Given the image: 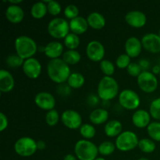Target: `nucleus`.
<instances>
[{
  "label": "nucleus",
  "mask_w": 160,
  "mask_h": 160,
  "mask_svg": "<svg viewBox=\"0 0 160 160\" xmlns=\"http://www.w3.org/2000/svg\"><path fill=\"white\" fill-rule=\"evenodd\" d=\"M14 150L21 157H29L38 150L37 142L30 137H22L14 144Z\"/></svg>",
  "instance_id": "nucleus-7"
},
{
  "label": "nucleus",
  "mask_w": 160,
  "mask_h": 160,
  "mask_svg": "<svg viewBox=\"0 0 160 160\" xmlns=\"http://www.w3.org/2000/svg\"><path fill=\"white\" fill-rule=\"evenodd\" d=\"M105 47L102 42L92 40L86 47V54L88 59L93 62H101L105 56Z\"/></svg>",
  "instance_id": "nucleus-11"
},
{
  "label": "nucleus",
  "mask_w": 160,
  "mask_h": 160,
  "mask_svg": "<svg viewBox=\"0 0 160 160\" xmlns=\"http://www.w3.org/2000/svg\"><path fill=\"white\" fill-rule=\"evenodd\" d=\"M142 49V42L138 38L130 37L125 42V51L126 54L131 58H135L140 55Z\"/></svg>",
  "instance_id": "nucleus-16"
},
{
  "label": "nucleus",
  "mask_w": 160,
  "mask_h": 160,
  "mask_svg": "<svg viewBox=\"0 0 160 160\" xmlns=\"http://www.w3.org/2000/svg\"><path fill=\"white\" fill-rule=\"evenodd\" d=\"M159 34V36L160 37V29H159V34Z\"/></svg>",
  "instance_id": "nucleus-50"
},
{
  "label": "nucleus",
  "mask_w": 160,
  "mask_h": 160,
  "mask_svg": "<svg viewBox=\"0 0 160 160\" xmlns=\"http://www.w3.org/2000/svg\"><path fill=\"white\" fill-rule=\"evenodd\" d=\"M131 58L130 57L128 54L123 53V54L120 55V56L117 58L116 65H117V67L120 69L128 68V66L131 64Z\"/></svg>",
  "instance_id": "nucleus-39"
},
{
  "label": "nucleus",
  "mask_w": 160,
  "mask_h": 160,
  "mask_svg": "<svg viewBox=\"0 0 160 160\" xmlns=\"http://www.w3.org/2000/svg\"><path fill=\"white\" fill-rule=\"evenodd\" d=\"M48 12V8L47 4H45L43 1L37 2L34 3L31 6V14L34 18L41 19L45 16V14Z\"/></svg>",
  "instance_id": "nucleus-26"
},
{
  "label": "nucleus",
  "mask_w": 160,
  "mask_h": 160,
  "mask_svg": "<svg viewBox=\"0 0 160 160\" xmlns=\"http://www.w3.org/2000/svg\"><path fill=\"white\" fill-rule=\"evenodd\" d=\"M100 69L106 76L112 77L115 72V66L110 60L108 59H102L100 62Z\"/></svg>",
  "instance_id": "nucleus-34"
},
{
  "label": "nucleus",
  "mask_w": 160,
  "mask_h": 160,
  "mask_svg": "<svg viewBox=\"0 0 160 160\" xmlns=\"http://www.w3.org/2000/svg\"><path fill=\"white\" fill-rule=\"evenodd\" d=\"M159 77H160V73H159Z\"/></svg>",
  "instance_id": "nucleus-51"
},
{
  "label": "nucleus",
  "mask_w": 160,
  "mask_h": 160,
  "mask_svg": "<svg viewBox=\"0 0 160 160\" xmlns=\"http://www.w3.org/2000/svg\"><path fill=\"white\" fill-rule=\"evenodd\" d=\"M22 69L28 78L31 79H36L42 73V64L36 58H30L24 60Z\"/></svg>",
  "instance_id": "nucleus-12"
},
{
  "label": "nucleus",
  "mask_w": 160,
  "mask_h": 160,
  "mask_svg": "<svg viewBox=\"0 0 160 160\" xmlns=\"http://www.w3.org/2000/svg\"><path fill=\"white\" fill-rule=\"evenodd\" d=\"M138 64L140 65V67H142V70H144L143 71H146V70H148V69L149 68L150 63L147 59H141V60L139 61Z\"/></svg>",
  "instance_id": "nucleus-43"
},
{
  "label": "nucleus",
  "mask_w": 160,
  "mask_h": 160,
  "mask_svg": "<svg viewBox=\"0 0 160 160\" xmlns=\"http://www.w3.org/2000/svg\"><path fill=\"white\" fill-rule=\"evenodd\" d=\"M8 127L7 117L3 112H0V131H3Z\"/></svg>",
  "instance_id": "nucleus-42"
},
{
  "label": "nucleus",
  "mask_w": 160,
  "mask_h": 160,
  "mask_svg": "<svg viewBox=\"0 0 160 160\" xmlns=\"http://www.w3.org/2000/svg\"><path fill=\"white\" fill-rule=\"evenodd\" d=\"M69 23H70V29L72 33H74L78 35L85 33L89 26L87 19L83 17H80V16L73 20H70Z\"/></svg>",
  "instance_id": "nucleus-21"
},
{
  "label": "nucleus",
  "mask_w": 160,
  "mask_h": 160,
  "mask_svg": "<svg viewBox=\"0 0 160 160\" xmlns=\"http://www.w3.org/2000/svg\"><path fill=\"white\" fill-rule=\"evenodd\" d=\"M139 140L138 135L131 131L122 132L116 139L117 148L121 152H129L138 146Z\"/></svg>",
  "instance_id": "nucleus-6"
},
{
  "label": "nucleus",
  "mask_w": 160,
  "mask_h": 160,
  "mask_svg": "<svg viewBox=\"0 0 160 160\" xmlns=\"http://www.w3.org/2000/svg\"><path fill=\"white\" fill-rule=\"evenodd\" d=\"M142 47L151 53L160 52V37L155 33H148L141 40Z\"/></svg>",
  "instance_id": "nucleus-14"
},
{
  "label": "nucleus",
  "mask_w": 160,
  "mask_h": 160,
  "mask_svg": "<svg viewBox=\"0 0 160 160\" xmlns=\"http://www.w3.org/2000/svg\"><path fill=\"white\" fill-rule=\"evenodd\" d=\"M80 38L78 34L70 32L67 37L63 39V43L68 49L75 50L80 45Z\"/></svg>",
  "instance_id": "nucleus-28"
},
{
  "label": "nucleus",
  "mask_w": 160,
  "mask_h": 160,
  "mask_svg": "<svg viewBox=\"0 0 160 160\" xmlns=\"http://www.w3.org/2000/svg\"><path fill=\"white\" fill-rule=\"evenodd\" d=\"M63 160H78L77 159V156L73 154H67L64 156Z\"/></svg>",
  "instance_id": "nucleus-45"
},
{
  "label": "nucleus",
  "mask_w": 160,
  "mask_h": 160,
  "mask_svg": "<svg viewBox=\"0 0 160 160\" xmlns=\"http://www.w3.org/2000/svg\"><path fill=\"white\" fill-rule=\"evenodd\" d=\"M119 102L124 109L134 110L140 106L141 99L137 92L131 89H124L119 94Z\"/></svg>",
  "instance_id": "nucleus-8"
},
{
  "label": "nucleus",
  "mask_w": 160,
  "mask_h": 160,
  "mask_svg": "<svg viewBox=\"0 0 160 160\" xmlns=\"http://www.w3.org/2000/svg\"><path fill=\"white\" fill-rule=\"evenodd\" d=\"M44 2L47 3V8H48V12L51 15L56 16L59 15L62 10V7L59 2L55 0H48V1H43Z\"/></svg>",
  "instance_id": "nucleus-37"
},
{
  "label": "nucleus",
  "mask_w": 160,
  "mask_h": 160,
  "mask_svg": "<svg viewBox=\"0 0 160 160\" xmlns=\"http://www.w3.org/2000/svg\"><path fill=\"white\" fill-rule=\"evenodd\" d=\"M61 121L69 129H80L82 125V117L78 111L67 109L61 115Z\"/></svg>",
  "instance_id": "nucleus-10"
},
{
  "label": "nucleus",
  "mask_w": 160,
  "mask_h": 160,
  "mask_svg": "<svg viewBox=\"0 0 160 160\" xmlns=\"http://www.w3.org/2000/svg\"><path fill=\"white\" fill-rule=\"evenodd\" d=\"M125 20L132 28H140L145 25L147 17L143 12L139 10H131L125 15Z\"/></svg>",
  "instance_id": "nucleus-15"
},
{
  "label": "nucleus",
  "mask_w": 160,
  "mask_h": 160,
  "mask_svg": "<svg viewBox=\"0 0 160 160\" xmlns=\"http://www.w3.org/2000/svg\"><path fill=\"white\" fill-rule=\"evenodd\" d=\"M116 148L117 147H116L115 144L109 141H106V142H102L99 146L98 147V153H100L102 156H110L114 152Z\"/></svg>",
  "instance_id": "nucleus-31"
},
{
  "label": "nucleus",
  "mask_w": 160,
  "mask_h": 160,
  "mask_svg": "<svg viewBox=\"0 0 160 160\" xmlns=\"http://www.w3.org/2000/svg\"><path fill=\"white\" fill-rule=\"evenodd\" d=\"M151 115L149 112L145 109H138L132 115V123L136 128H148L150 124Z\"/></svg>",
  "instance_id": "nucleus-17"
},
{
  "label": "nucleus",
  "mask_w": 160,
  "mask_h": 160,
  "mask_svg": "<svg viewBox=\"0 0 160 160\" xmlns=\"http://www.w3.org/2000/svg\"><path fill=\"white\" fill-rule=\"evenodd\" d=\"M47 30L48 34L54 38L64 39L70 33V23L66 19L56 17L50 20Z\"/></svg>",
  "instance_id": "nucleus-5"
},
{
  "label": "nucleus",
  "mask_w": 160,
  "mask_h": 160,
  "mask_svg": "<svg viewBox=\"0 0 160 160\" xmlns=\"http://www.w3.org/2000/svg\"><path fill=\"white\" fill-rule=\"evenodd\" d=\"M149 113L153 119L160 120V98L152 101L149 106Z\"/></svg>",
  "instance_id": "nucleus-35"
},
{
  "label": "nucleus",
  "mask_w": 160,
  "mask_h": 160,
  "mask_svg": "<svg viewBox=\"0 0 160 160\" xmlns=\"http://www.w3.org/2000/svg\"><path fill=\"white\" fill-rule=\"evenodd\" d=\"M47 73L53 82L56 84H64L71 74L70 68L62 59H51L47 65Z\"/></svg>",
  "instance_id": "nucleus-1"
},
{
  "label": "nucleus",
  "mask_w": 160,
  "mask_h": 160,
  "mask_svg": "<svg viewBox=\"0 0 160 160\" xmlns=\"http://www.w3.org/2000/svg\"><path fill=\"white\" fill-rule=\"evenodd\" d=\"M158 79L152 72L142 71L138 77V85L142 91L145 93H152L155 92L158 87Z\"/></svg>",
  "instance_id": "nucleus-9"
},
{
  "label": "nucleus",
  "mask_w": 160,
  "mask_h": 160,
  "mask_svg": "<svg viewBox=\"0 0 160 160\" xmlns=\"http://www.w3.org/2000/svg\"><path fill=\"white\" fill-rule=\"evenodd\" d=\"M45 147H46V144L44 141L39 140L37 142V148L38 150H43L45 149Z\"/></svg>",
  "instance_id": "nucleus-44"
},
{
  "label": "nucleus",
  "mask_w": 160,
  "mask_h": 160,
  "mask_svg": "<svg viewBox=\"0 0 160 160\" xmlns=\"http://www.w3.org/2000/svg\"><path fill=\"white\" fill-rule=\"evenodd\" d=\"M34 102L38 107L47 111L54 109L56 106L55 97L47 92H38L34 97Z\"/></svg>",
  "instance_id": "nucleus-13"
},
{
  "label": "nucleus",
  "mask_w": 160,
  "mask_h": 160,
  "mask_svg": "<svg viewBox=\"0 0 160 160\" xmlns=\"http://www.w3.org/2000/svg\"><path fill=\"white\" fill-rule=\"evenodd\" d=\"M23 62L24 59L20 57L17 53L9 55L6 59V64L10 68H17L20 66H23Z\"/></svg>",
  "instance_id": "nucleus-33"
},
{
  "label": "nucleus",
  "mask_w": 160,
  "mask_h": 160,
  "mask_svg": "<svg viewBox=\"0 0 160 160\" xmlns=\"http://www.w3.org/2000/svg\"><path fill=\"white\" fill-rule=\"evenodd\" d=\"M59 120V112L56 109H52L47 112L45 115V122L50 127H54L57 124Z\"/></svg>",
  "instance_id": "nucleus-36"
},
{
  "label": "nucleus",
  "mask_w": 160,
  "mask_h": 160,
  "mask_svg": "<svg viewBox=\"0 0 160 160\" xmlns=\"http://www.w3.org/2000/svg\"><path fill=\"white\" fill-rule=\"evenodd\" d=\"M97 93L98 97L104 101L112 99L119 93L118 82L112 77H103L98 84Z\"/></svg>",
  "instance_id": "nucleus-2"
},
{
  "label": "nucleus",
  "mask_w": 160,
  "mask_h": 160,
  "mask_svg": "<svg viewBox=\"0 0 160 160\" xmlns=\"http://www.w3.org/2000/svg\"><path fill=\"white\" fill-rule=\"evenodd\" d=\"M127 71H128V74L131 75V77L138 78V77L142 73V69L138 63H136V62H131V64H130L128 67V68H127Z\"/></svg>",
  "instance_id": "nucleus-40"
},
{
  "label": "nucleus",
  "mask_w": 160,
  "mask_h": 160,
  "mask_svg": "<svg viewBox=\"0 0 160 160\" xmlns=\"http://www.w3.org/2000/svg\"><path fill=\"white\" fill-rule=\"evenodd\" d=\"M15 84L13 76L8 70L2 69L0 71V91L2 92H9L12 90Z\"/></svg>",
  "instance_id": "nucleus-20"
},
{
  "label": "nucleus",
  "mask_w": 160,
  "mask_h": 160,
  "mask_svg": "<svg viewBox=\"0 0 160 160\" xmlns=\"http://www.w3.org/2000/svg\"><path fill=\"white\" fill-rule=\"evenodd\" d=\"M85 82V78L79 72H73L67 80V84L71 88L78 89L82 87Z\"/></svg>",
  "instance_id": "nucleus-25"
},
{
  "label": "nucleus",
  "mask_w": 160,
  "mask_h": 160,
  "mask_svg": "<svg viewBox=\"0 0 160 160\" xmlns=\"http://www.w3.org/2000/svg\"><path fill=\"white\" fill-rule=\"evenodd\" d=\"M152 73H154L155 75H156V73H159H159H160V67H159V66H155V67H153Z\"/></svg>",
  "instance_id": "nucleus-46"
},
{
  "label": "nucleus",
  "mask_w": 160,
  "mask_h": 160,
  "mask_svg": "<svg viewBox=\"0 0 160 160\" xmlns=\"http://www.w3.org/2000/svg\"><path fill=\"white\" fill-rule=\"evenodd\" d=\"M70 88H71L68 85V84H61L58 88V92L61 95H68L70 93Z\"/></svg>",
  "instance_id": "nucleus-41"
},
{
  "label": "nucleus",
  "mask_w": 160,
  "mask_h": 160,
  "mask_svg": "<svg viewBox=\"0 0 160 160\" xmlns=\"http://www.w3.org/2000/svg\"><path fill=\"white\" fill-rule=\"evenodd\" d=\"M138 160H149V159H146V158H140V159H138Z\"/></svg>",
  "instance_id": "nucleus-49"
},
{
  "label": "nucleus",
  "mask_w": 160,
  "mask_h": 160,
  "mask_svg": "<svg viewBox=\"0 0 160 160\" xmlns=\"http://www.w3.org/2000/svg\"><path fill=\"white\" fill-rule=\"evenodd\" d=\"M78 14H79V9L78 6L74 4L68 5L64 9V15L67 19L73 20L78 17Z\"/></svg>",
  "instance_id": "nucleus-38"
},
{
  "label": "nucleus",
  "mask_w": 160,
  "mask_h": 160,
  "mask_svg": "<svg viewBox=\"0 0 160 160\" xmlns=\"http://www.w3.org/2000/svg\"><path fill=\"white\" fill-rule=\"evenodd\" d=\"M8 2H9L11 5H19L20 3L23 2L22 0H9Z\"/></svg>",
  "instance_id": "nucleus-47"
},
{
  "label": "nucleus",
  "mask_w": 160,
  "mask_h": 160,
  "mask_svg": "<svg viewBox=\"0 0 160 160\" xmlns=\"http://www.w3.org/2000/svg\"><path fill=\"white\" fill-rule=\"evenodd\" d=\"M5 15L9 22L18 23L23 20L24 17V12L19 5H9L6 9Z\"/></svg>",
  "instance_id": "nucleus-19"
},
{
  "label": "nucleus",
  "mask_w": 160,
  "mask_h": 160,
  "mask_svg": "<svg viewBox=\"0 0 160 160\" xmlns=\"http://www.w3.org/2000/svg\"><path fill=\"white\" fill-rule=\"evenodd\" d=\"M147 132L152 140L160 142V122L155 121L150 123L147 128Z\"/></svg>",
  "instance_id": "nucleus-30"
},
{
  "label": "nucleus",
  "mask_w": 160,
  "mask_h": 160,
  "mask_svg": "<svg viewBox=\"0 0 160 160\" xmlns=\"http://www.w3.org/2000/svg\"><path fill=\"white\" fill-rule=\"evenodd\" d=\"M89 27L93 29H102L106 25V19L104 16L98 12H92L88 14L87 18Z\"/></svg>",
  "instance_id": "nucleus-22"
},
{
  "label": "nucleus",
  "mask_w": 160,
  "mask_h": 160,
  "mask_svg": "<svg viewBox=\"0 0 160 160\" xmlns=\"http://www.w3.org/2000/svg\"><path fill=\"white\" fill-rule=\"evenodd\" d=\"M14 45L16 53L24 60L32 58L38 49V45L35 41L31 37L26 35L17 37L15 40Z\"/></svg>",
  "instance_id": "nucleus-3"
},
{
  "label": "nucleus",
  "mask_w": 160,
  "mask_h": 160,
  "mask_svg": "<svg viewBox=\"0 0 160 160\" xmlns=\"http://www.w3.org/2000/svg\"><path fill=\"white\" fill-rule=\"evenodd\" d=\"M74 152L79 160H95L98 158V148L89 140L81 139L75 144Z\"/></svg>",
  "instance_id": "nucleus-4"
},
{
  "label": "nucleus",
  "mask_w": 160,
  "mask_h": 160,
  "mask_svg": "<svg viewBox=\"0 0 160 160\" xmlns=\"http://www.w3.org/2000/svg\"><path fill=\"white\" fill-rule=\"evenodd\" d=\"M122 126L121 122L117 120H112L107 122L104 127L105 134L110 138L118 137L122 133Z\"/></svg>",
  "instance_id": "nucleus-23"
},
{
  "label": "nucleus",
  "mask_w": 160,
  "mask_h": 160,
  "mask_svg": "<svg viewBox=\"0 0 160 160\" xmlns=\"http://www.w3.org/2000/svg\"><path fill=\"white\" fill-rule=\"evenodd\" d=\"M45 56L51 59H59L63 54V45L57 41H52L47 44L44 48Z\"/></svg>",
  "instance_id": "nucleus-18"
},
{
  "label": "nucleus",
  "mask_w": 160,
  "mask_h": 160,
  "mask_svg": "<svg viewBox=\"0 0 160 160\" xmlns=\"http://www.w3.org/2000/svg\"><path fill=\"white\" fill-rule=\"evenodd\" d=\"M95 160H106V159H104L103 157H98L97 159H95Z\"/></svg>",
  "instance_id": "nucleus-48"
},
{
  "label": "nucleus",
  "mask_w": 160,
  "mask_h": 160,
  "mask_svg": "<svg viewBox=\"0 0 160 160\" xmlns=\"http://www.w3.org/2000/svg\"><path fill=\"white\" fill-rule=\"evenodd\" d=\"M95 128L93 125L90 123H84L80 128V134L86 140H89L95 137Z\"/></svg>",
  "instance_id": "nucleus-32"
},
{
  "label": "nucleus",
  "mask_w": 160,
  "mask_h": 160,
  "mask_svg": "<svg viewBox=\"0 0 160 160\" xmlns=\"http://www.w3.org/2000/svg\"><path fill=\"white\" fill-rule=\"evenodd\" d=\"M138 148L145 153H152L156 150V145L154 141L149 138H142L139 140Z\"/></svg>",
  "instance_id": "nucleus-29"
},
{
  "label": "nucleus",
  "mask_w": 160,
  "mask_h": 160,
  "mask_svg": "<svg viewBox=\"0 0 160 160\" xmlns=\"http://www.w3.org/2000/svg\"><path fill=\"white\" fill-rule=\"evenodd\" d=\"M81 56L77 50L68 49L62 54V60L68 65H74L81 61Z\"/></svg>",
  "instance_id": "nucleus-27"
},
{
  "label": "nucleus",
  "mask_w": 160,
  "mask_h": 160,
  "mask_svg": "<svg viewBox=\"0 0 160 160\" xmlns=\"http://www.w3.org/2000/svg\"><path fill=\"white\" fill-rule=\"evenodd\" d=\"M109 118V112L106 109L98 108L92 111L89 115V120L93 124L99 125L106 123Z\"/></svg>",
  "instance_id": "nucleus-24"
}]
</instances>
